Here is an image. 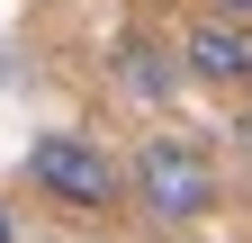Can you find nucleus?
<instances>
[{
	"label": "nucleus",
	"instance_id": "1",
	"mask_svg": "<svg viewBox=\"0 0 252 243\" xmlns=\"http://www.w3.org/2000/svg\"><path fill=\"white\" fill-rule=\"evenodd\" d=\"M225 180H216V153L198 135H144L126 153V207L144 225H207Z\"/></svg>",
	"mask_w": 252,
	"mask_h": 243
},
{
	"label": "nucleus",
	"instance_id": "2",
	"mask_svg": "<svg viewBox=\"0 0 252 243\" xmlns=\"http://www.w3.org/2000/svg\"><path fill=\"white\" fill-rule=\"evenodd\" d=\"M27 180L54 198V207H72V216H108V207H126V162L108 153L99 135H72V126H54L27 144Z\"/></svg>",
	"mask_w": 252,
	"mask_h": 243
},
{
	"label": "nucleus",
	"instance_id": "3",
	"mask_svg": "<svg viewBox=\"0 0 252 243\" xmlns=\"http://www.w3.org/2000/svg\"><path fill=\"white\" fill-rule=\"evenodd\" d=\"M180 72L207 81V90H252V18H225V9H198L180 27Z\"/></svg>",
	"mask_w": 252,
	"mask_h": 243
},
{
	"label": "nucleus",
	"instance_id": "4",
	"mask_svg": "<svg viewBox=\"0 0 252 243\" xmlns=\"http://www.w3.org/2000/svg\"><path fill=\"white\" fill-rule=\"evenodd\" d=\"M117 81L135 90L144 108H171L189 72H180V54H162V45H153V36H126V45H117Z\"/></svg>",
	"mask_w": 252,
	"mask_h": 243
},
{
	"label": "nucleus",
	"instance_id": "5",
	"mask_svg": "<svg viewBox=\"0 0 252 243\" xmlns=\"http://www.w3.org/2000/svg\"><path fill=\"white\" fill-rule=\"evenodd\" d=\"M207 9H225V18H252V0H207Z\"/></svg>",
	"mask_w": 252,
	"mask_h": 243
},
{
	"label": "nucleus",
	"instance_id": "6",
	"mask_svg": "<svg viewBox=\"0 0 252 243\" xmlns=\"http://www.w3.org/2000/svg\"><path fill=\"white\" fill-rule=\"evenodd\" d=\"M9 234H18V216H9V207H0V243H9Z\"/></svg>",
	"mask_w": 252,
	"mask_h": 243
}]
</instances>
